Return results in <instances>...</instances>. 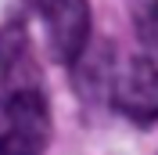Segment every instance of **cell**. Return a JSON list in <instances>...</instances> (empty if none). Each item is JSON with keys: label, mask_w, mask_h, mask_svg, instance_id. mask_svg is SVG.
<instances>
[{"label": "cell", "mask_w": 158, "mask_h": 155, "mask_svg": "<svg viewBox=\"0 0 158 155\" xmlns=\"http://www.w3.org/2000/svg\"><path fill=\"white\" fill-rule=\"evenodd\" d=\"M133 15H137V33L148 58L158 61V0H133Z\"/></svg>", "instance_id": "cell-5"}, {"label": "cell", "mask_w": 158, "mask_h": 155, "mask_svg": "<svg viewBox=\"0 0 158 155\" xmlns=\"http://www.w3.org/2000/svg\"><path fill=\"white\" fill-rule=\"evenodd\" d=\"M108 101L133 123H155L158 119V61L148 54H129L126 61L111 65Z\"/></svg>", "instance_id": "cell-2"}, {"label": "cell", "mask_w": 158, "mask_h": 155, "mask_svg": "<svg viewBox=\"0 0 158 155\" xmlns=\"http://www.w3.org/2000/svg\"><path fill=\"white\" fill-rule=\"evenodd\" d=\"M22 61H29V40H25V29L7 22L0 25V76H7L11 69H18Z\"/></svg>", "instance_id": "cell-4"}, {"label": "cell", "mask_w": 158, "mask_h": 155, "mask_svg": "<svg viewBox=\"0 0 158 155\" xmlns=\"http://www.w3.org/2000/svg\"><path fill=\"white\" fill-rule=\"evenodd\" d=\"M40 18L47 29V51L58 65H72L90 43V4L86 0H40Z\"/></svg>", "instance_id": "cell-3"}, {"label": "cell", "mask_w": 158, "mask_h": 155, "mask_svg": "<svg viewBox=\"0 0 158 155\" xmlns=\"http://www.w3.org/2000/svg\"><path fill=\"white\" fill-rule=\"evenodd\" d=\"M0 83V155H43L50 144V105L40 72L22 61Z\"/></svg>", "instance_id": "cell-1"}]
</instances>
